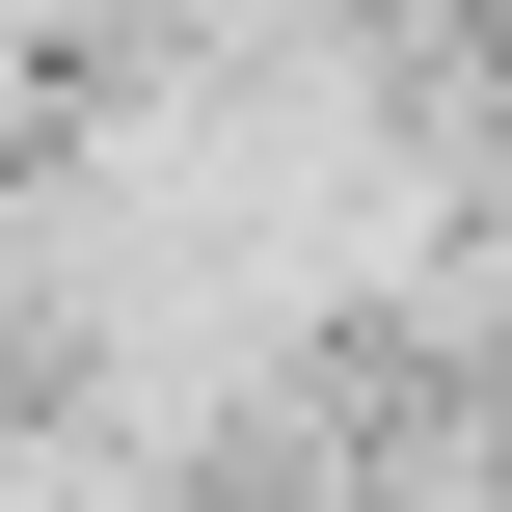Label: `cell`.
Here are the masks:
<instances>
[{
    "mask_svg": "<svg viewBox=\"0 0 512 512\" xmlns=\"http://www.w3.org/2000/svg\"><path fill=\"white\" fill-rule=\"evenodd\" d=\"M81 27H135V0H0V54H81Z\"/></svg>",
    "mask_w": 512,
    "mask_h": 512,
    "instance_id": "1",
    "label": "cell"
}]
</instances>
